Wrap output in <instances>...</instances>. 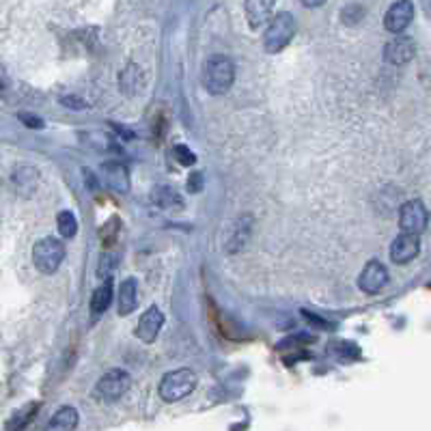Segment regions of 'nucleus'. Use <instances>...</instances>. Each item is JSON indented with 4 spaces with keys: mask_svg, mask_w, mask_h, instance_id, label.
I'll use <instances>...</instances> for the list:
<instances>
[{
    "mask_svg": "<svg viewBox=\"0 0 431 431\" xmlns=\"http://www.w3.org/2000/svg\"><path fill=\"white\" fill-rule=\"evenodd\" d=\"M414 20V5L412 0H397V3L390 5V9L384 15V26L386 31L393 35H399L408 29Z\"/></svg>",
    "mask_w": 431,
    "mask_h": 431,
    "instance_id": "obj_7",
    "label": "nucleus"
},
{
    "mask_svg": "<svg viewBox=\"0 0 431 431\" xmlns=\"http://www.w3.org/2000/svg\"><path fill=\"white\" fill-rule=\"evenodd\" d=\"M37 410H39V403H29V406H26L24 410H20V412L13 414V418L7 423V429H24L26 425L33 421V416L37 414Z\"/></svg>",
    "mask_w": 431,
    "mask_h": 431,
    "instance_id": "obj_18",
    "label": "nucleus"
},
{
    "mask_svg": "<svg viewBox=\"0 0 431 431\" xmlns=\"http://www.w3.org/2000/svg\"><path fill=\"white\" fill-rule=\"evenodd\" d=\"M78 427V410L71 406L61 408L57 414L52 416V421L48 423V429H61V431H69Z\"/></svg>",
    "mask_w": 431,
    "mask_h": 431,
    "instance_id": "obj_17",
    "label": "nucleus"
},
{
    "mask_svg": "<svg viewBox=\"0 0 431 431\" xmlns=\"http://www.w3.org/2000/svg\"><path fill=\"white\" fill-rule=\"evenodd\" d=\"M188 190L192 195H199L203 190V173H192L188 177Z\"/></svg>",
    "mask_w": 431,
    "mask_h": 431,
    "instance_id": "obj_21",
    "label": "nucleus"
},
{
    "mask_svg": "<svg viewBox=\"0 0 431 431\" xmlns=\"http://www.w3.org/2000/svg\"><path fill=\"white\" fill-rule=\"evenodd\" d=\"M199 384V377L192 369H175L167 373L160 382V397L167 403H175L192 395Z\"/></svg>",
    "mask_w": 431,
    "mask_h": 431,
    "instance_id": "obj_3",
    "label": "nucleus"
},
{
    "mask_svg": "<svg viewBox=\"0 0 431 431\" xmlns=\"http://www.w3.org/2000/svg\"><path fill=\"white\" fill-rule=\"evenodd\" d=\"M129 386H132V377L127 371L111 369L99 377V382L95 386V397L101 401H117L129 390Z\"/></svg>",
    "mask_w": 431,
    "mask_h": 431,
    "instance_id": "obj_5",
    "label": "nucleus"
},
{
    "mask_svg": "<svg viewBox=\"0 0 431 431\" xmlns=\"http://www.w3.org/2000/svg\"><path fill=\"white\" fill-rule=\"evenodd\" d=\"M414 52H416V43H414V39L408 37V35H401V33H399L393 41L386 43L384 59H386L390 65H403V63L412 61Z\"/></svg>",
    "mask_w": 431,
    "mask_h": 431,
    "instance_id": "obj_9",
    "label": "nucleus"
},
{
    "mask_svg": "<svg viewBox=\"0 0 431 431\" xmlns=\"http://www.w3.org/2000/svg\"><path fill=\"white\" fill-rule=\"evenodd\" d=\"M65 259V244L61 239L43 237L33 248V263L41 274H54Z\"/></svg>",
    "mask_w": 431,
    "mask_h": 431,
    "instance_id": "obj_4",
    "label": "nucleus"
},
{
    "mask_svg": "<svg viewBox=\"0 0 431 431\" xmlns=\"http://www.w3.org/2000/svg\"><path fill=\"white\" fill-rule=\"evenodd\" d=\"M295 35V17L289 11H281L278 15L269 17V24L263 35V50L267 54H278L285 50Z\"/></svg>",
    "mask_w": 431,
    "mask_h": 431,
    "instance_id": "obj_2",
    "label": "nucleus"
},
{
    "mask_svg": "<svg viewBox=\"0 0 431 431\" xmlns=\"http://www.w3.org/2000/svg\"><path fill=\"white\" fill-rule=\"evenodd\" d=\"M399 227L403 233H423L427 227V209L418 199L403 203L399 209Z\"/></svg>",
    "mask_w": 431,
    "mask_h": 431,
    "instance_id": "obj_6",
    "label": "nucleus"
},
{
    "mask_svg": "<svg viewBox=\"0 0 431 431\" xmlns=\"http://www.w3.org/2000/svg\"><path fill=\"white\" fill-rule=\"evenodd\" d=\"M173 155H175V160L179 162V164H183V167H192L195 162H197L195 151H190V149H188L185 145H175Z\"/></svg>",
    "mask_w": 431,
    "mask_h": 431,
    "instance_id": "obj_20",
    "label": "nucleus"
},
{
    "mask_svg": "<svg viewBox=\"0 0 431 431\" xmlns=\"http://www.w3.org/2000/svg\"><path fill=\"white\" fill-rule=\"evenodd\" d=\"M151 201L157 205V207H162V209H179V207H183V199L173 190V188H169V185H157V188H153V192H151Z\"/></svg>",
    "mask_w": 431,
    "mask_h": 431,
    "instance_id": "obj_16",
    "label": "nucleus"
},
{
    "mask_svg": "<svg viewBox=\"0 0 431 431\" xmlns=\"http://www.w3.org/2000/svg\"><path fill=\"white\" fill-rule=\"evenodd\" d=\"M386 283H388V269L382 261H375V259L365 265L358 278V287L369 295L380 293L386 287Z\"/></svg>",
    "mask_w": 431,
    "mask_h": 431,
    "instance_id": "obj_8",
    "label": "nucleus"
},
{
    "mask_svg": "<svg viewBox=\"0 0 431 431\" xmlns=\"http://www.w3.org/2000/svg\"><path fill=\"white\" fill-rule=\"evenodd\" d=\"M57 225H59V233L63 237H73L78 233V220H76V216L71 211H61L57 216Z\"/></svg>",
    "mask_w": 431,
    "mask_h": 431,
    "instance_id": "obj_19",
    "label": "nucleus"
},
{
    "mask_svg": "<svg viewBox=\"0 0 431 431\" xmlns=\"http://www.w3.org/2000/svg\"><path fill=\"white\" fill-rule=\"evenodd\" d=\"M113 302V278L111 276H106L104 283L93 291L91 295V313L95 317H99L101 313L108 311V306H111Z\"/></svg>",
    "mask_w": 431,
    "mask_h": 431,
    "instance_id": "obj_15",
    "label": "nucleus"
},
{
    "mask_svg": "<svg viewBox=\"0 0 431 431\" xmlns=\"http://www.w3.org/2000/svg\"><path fill=\"white\" fill-rule=\"evenodd\" d=\"M201 83L207 93L211 95H222L227 93L233 83H235V65L231 59L216 54V57L207 59L201 71Z\"/></svg>",
    "mask_w": 431,
    "mask_h": 431,
    "instance_id": "obj_1",
    "label": "nucleus"
},
{
    "mask_svg": "<svg viewBox=\"0 0 431 431\" xmlns=\"http://www.w3.org/2000/svg\"><path fill=\"white\" fill-rule=\"evenodd\" d=\"M139 304V283L136 278H125L119 287V315L125 317L136 311Z\"/></svg>",
    "mask_w": 431,
    "mask_h": 431,
    "instance_id": "obj_14",
    "label": "nucleus"
},
{
    "mask_svg": "<svg viewBox=\"0 0 431 431\" xmlns=\"http://www.w3.org/2000/svg\"><path fill=\"white\" fill-rule=\"evenodd\" d=\"M300 3H302L304 7H309V9H317V7H321V5H326V0H300Z\"/></svg>",
    "mask_w": 431,
    "mask_h": 431,
    "instance_id": "obj_23",
    "label": "nucleus"
},
{
    "mask_svg": "<svg viewBox=\"0 0 431 431\" xmlns=\"http://www.w3.org/2000/svg\"><path fill=\"white\" fill-rule=\"evenodd\" d=\"M421 253V239L416 233H401L395 237L393 246H390V259L395 263H410L416 259Z\"/></svg>",
    "mask_w": 431,
    "mask_h": 431,
    "instance_id": "obj_10",
    "label": "nucleus"
},
{
    "mask_svg": "<svg viewBox=\"0 0 431 431\" xmlns=\"http://www.w3.org/2000/svg\"><path fill=\"white\" fill-rule=\"evenodd\" d=\"M101 173H104V181L106 185L111 188V190L119 192V195H125L129 192V175H127V169L119 162H106L101 167Z\"/></svg>",
    "mask_w": 431,
    "mask_h": 431,
    "instance_id": "obj_12",
    "label": "nucleus"
},
{
    "mask_svg": "<svg viewBox=\"0 0 431 431\" xmlns=\"http://www.w3.org/2000/svg\"><path fill=\"white\" fill-rule=\"evenodd\" d=\"M162 326H164V313H162L157 306H149L141 321H139V326H136V337L143 341V343H153L162 330Z\"/></svg>",
    "mask_w": 431,
    "mask_h": 431,
    "instance_id": "obj_11",
    "label": "nucleus"
},
{
    "mask_svg": "<svg viewBox=\"0 0 431 431\" xmlns=\"http://www.w3.org/2000/svg\"><path fill=\"white\" fill-rule=\"evenodd\" d=\"M17 117H20V121H24L26 125H29V127H33V129H43V121H41L39 117H35V115H29V113H20Z\"/></svg>",
    "mask_w": 431,
    "mask_h": 431,
    "instance_id": "obj_22",
    "label": "nucleus"
},
{
    "mask_svg": "<svg viewBox=\"0 0 431 431\" xmlns=\"http://www.w3.org/2000/svg\"><path fill=\"white\" fill-rule=\"evenodd\" d=\"M0 89H3V83H0Z\"/></svg>",
    "mask_w": 431,
    "mask_h": 431,
    "instance_id": "obj_24",
    "label": "nucleus"
},
{
    "mask_svg": "<svg viewBox=\"0 0 431 431\" xmlns=\"http://www.w3.org/2000/svg\"><path fill=\"white\" fill-rule=\"evenodd\" d=\"M274 5H276V0H246L244 9H246L250 29H259V26H263L269 17H272Z\"/></svg>",
    "mask_w": 431,
    "mask_h": 431,
    "instance_id": "obj_13",
    "label": "nucleus"
}]
</instances>
